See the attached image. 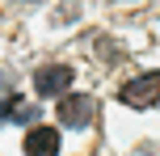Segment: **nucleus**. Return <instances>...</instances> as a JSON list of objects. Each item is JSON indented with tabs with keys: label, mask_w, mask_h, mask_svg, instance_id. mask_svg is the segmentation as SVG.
Instances as JSON below:
<instances>
[{
	"label": "nucleus",
	"mask_w": 160,
	"mask_h": 156,
	"mask_svg": "<svg viewBox=\"0 0 160 156\" xmlns=\"http://www.w3.org/2000/svg\"><path fill=\"white\" fill-rule=\"evenodd\" d=\"M72 68L68 63H47L34 72V93L38 97H59V93H68V84H72Z\"/></svg>",
	"instance_id": "obj_3"
},
{
	"label": "nucleus",
	"mask_w": 160,
	"mask_h": 156,
	"mask_svg": "<svg viewBox=\"0 0 160 156\" xmlns=\"http://www.w3.org/2000/svg\"><path fill=\"white\" fill-rule=\"evenodd\" d=\"M97 114V101L88 97V93H72V97H59V123L80 131V127H88Z\"/></svg>",
	"instance_id": "obj_2"
},
{
	"label": "nucleus",
	"mask_w": 160,
	"mask_h": 156,
	"mask_svg": "<svg viewBox=\"0 0 160 156\" xmlns=\"http://www.w3.org/2000/svg\"><path fill=\"white\" fill-rule=\"evenodd\" d=\"M0 118H13V123H34L38 118V106L34 101H25V97H8V101H0Z\"/></svg>",
	"instance_id": "obj_5"
},
{
	"label": "nucleus",
	"mask_w": 160,
	"mask_h": 156,
	"mask_svg": "<svg viewBox=\"0 0 160 156\" xmlns=\"http://www.w3.org/2000/svg\"><path fill=\"white\" fill-rule=\"evenodd\" d=\"M25 156H59V131L55 127L25 131Z\"/></svg>",
	"instance_id": "obj_4"
},
{
	"label": "nucleus",
	"mask_w": 160,
	"mask_h": 156,
	"mask_svg": "<svg viewBox=\"0 0 160 156\" xmlns=\"http://www.w3.org/2000/svg\"><path fill=\"white\" fill-rule=\"evenodd\" d=\"M118 101L131 106V110L160 106V72H143V76H135V80H127L122 93H118Z\"/></svg>",
	"instance_id": "obj_1"
}]
</instances>
